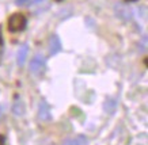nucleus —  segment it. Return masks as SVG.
<instances>
[{"mask_svg":"<svg viewBox=\"0 0 148 145\" xmlns=\"http://www.w3.org/2000/svg\"><path fill=\"white\" fill-rule=\"evenodd\" d=\"M26 25H27L26 16L23 14H19V12L11 15L8 19V30L11 33L22 31V30L26 29Z\"/></svg>","mask_w":148,"mask_h":145,"instance_id":"f257e3e1","label":"nucleus"},{"mask_svg":"<svg viewBox=\"0 0 148 145\" xmlns=\"http://www.w3.org/2000/svg\"><path fill=\"white\" fill-rule=\"evenodd\" d=\"M44 69H45V57L37 54L30 63V72L34 75H40Z\"/></svg>","mask_w":148,"mask_h":145,"instance_id":"f03ea898","label":"nucleus"},{"mask_svg":"<svg viewBox=\"0 0 148 145\" xmlns=\"http://www.w3.org/2000/svg\"><path fill=\"white\" fill-rule=\"evenodd\" d=\"M38 117L42 119V121H48L52 118V114H50V107L49 104L46 103L45 100H42L40 103V107H38Z\"/></svg>","mask_w":148,"mask_h":145,"instance_id":"7ed1b4c3","label":"nucleus"},{"mask_svg":"<svg viewBox=\"0 0 148 145\" xmlns=\"http://www.w3.org/2000/svg\"><path fill=\"white\" fill-rule=\"evenodd\" d=\"M88 144V140L87 137L83 136V134H77L75 137H71V138H67L64 140L63 145H87Z\"/></svg>","mask_w":148,"mask_h":145,"instance_id":"20e7f679","label":"nucleus"},{"mask_svg":"<svg viewBox=\"0 0 148 145\" xmlns=\"http://www.w3.org/2000/svg\"><path fill=\"white\" fill-rule=\"evenodd\" d=\"M61 50V41L57 35H52L49 39V53L52 56L57 54L58 52Z\"/></svg>","mask_w":148,"mask_h":145,"instance_id":"39448f33","label":"nucleus"},{"mask_svg":"<svg viewBox=\"0 0 148 145\" xmlns=\"http://www.w3.org/2000/svg\"><path fill=\"white\" fill-rule=\"evenodd\" d=\"M27 53H29V46L27 45H22L21 48H19L18 53H16V63H18L19 67H22L23 64L26 63Z\"/></svg>","mask_w":148,"mask_h":145,"instance_id":"423d86ee","label":"nucleus"},{"mask_svg":"<svg viewBox=\"0 0 148 145\" xmlns=\"http://www.w3.org/2000/svg\"><path fill=\"white\" fill-rule=\"evenodd\" d=\"M12 111H14V114L18 115V117L23 115L25 111H26V109H25V103H23L22 100H15L14 104H12Z\"/></svg>","mask_w":148,"mask_h":145,"instance_id":"0eeeda50","label":"nucleus"},{"mask_svg":"<svg viewBox=\"0 0 148 145\" xmlns=\"http://www.w3.org/2000/svg\"><path fill=\"white\" fill-rule=\"evenodd\" d=\"M15 3H16L18 5H25V4L29 3V0H15Z\"/></svg>","mask_w":148,"mask_h":145,"instance_id":"6e6552de","label":"nucleus"},{"mask_svg":"<svg viewBox=\"0 0 148 145\" xmlns=\"http://www.w3.org/2000/svg\"><path fill=\"white\" fill-rule=\"evenodd\" d=\"M3 52V37H1V30H0V56Z\"/></svg>","mask_w":148,"mask_h":145,"instance_id":"1a4fd4ad","label":"nucleus"},{"mask_svg":"<svg viewBox=\"0 0 148 145\" xmlns=\"http://www.w3.org/2000/svg\"><path fill=\"white\" fill-rule=\"evenodd\" d=\"M0 145H5V138H4V136H1V134H0Z\"/></svg>","mask_w":148,"mask_h":145,"instance_id":"9d476101","label":"nucleus"},{"mask_svg":"<svg viewBox=\"0 0 148 145\" xmlns=\"http://www.w3.org/2000/svg\"><path fill=\"white\" fill-rule=\"evenodd\" d=\"M42 0H34V3H41Z\"/></svg>","mask_w":148,"mask_h":145,"instance_id":"9b49d317","label":"nucleus"},{"mask_svg":"<svg viewBox=\"0 0 148 145\" xmlns=\"http://www.w3.org/2000/svg\"><path fill=\"white\" fill-rule=\"evenodd\" d=\"M126 1H136V0H126Z\"/></svg>","mask_w":148,"mask_h":145,"instance_id":"f8f14e48","label":"nucleus"},{"mask_svg":"<svg viewBox=\"0 0 148 145\" xmlns=\"http://www.w3.org/2000/svg\"><path fill=\"white\" fill-rule=\"evenodd\" d=\"M0 118H1V109H0Z\"/></svg>","mask_w":148,"mask_h":145,"instance_id":"ddd939ff","label":"nucleus"}]
</instances>
